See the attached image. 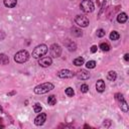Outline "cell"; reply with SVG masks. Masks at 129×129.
Instances as JSON below:
<instances>
[{
	"instance_id": "obj_1",
	"label": "cell",
	"mask_w": 129,
	"mask_h": 129,
	"mask_svg": "<svg viewBox=\"0 0 129 129\" xmlns=\"http://www.w3.org/2000/svg\"><path fill=\"white\" fill-rule=\"evenodd\" d=\"M53 88H54V86L51 83H43V84H40V85L36 86L33 91H34L35 94L41 95V94H45V93L51 91Z\"/></svg>"
},
{
	"instance_id": "obj_2",
	"label": "cell",
	"mask_w": 129,
	"mask_h": 129,
	"mask_svg": "<svg viewBox=\"0 0 129 129\" xmlns=\"http://www.w3.org/2000/svg\"><path fill=\"white\" fill-rule=\"evenodd\" d=\"M47 46L45 45V44H39V45H37L34 49H33V51H32V56L34 57V58H39V57H41V56H43L46 52H47Z\"/></svg>"
},
{
	"instance_id": "obj_3",
	"label": "cell",
	"mask_w": 129,
	"mask_h": 129,
	"mask_svg": "<svg viewBox=\"0 0 129 129\" xmlns=\"http://www.w3.org/2000/svg\"><path fill=\"white\" fill-rule=\"evenodd\" d=\"M29 58V53L27 50H20L14 55V60L18 63H23Z\"/></svg>"
},
{
	"instance_id": "obj_4",
	"label": "cell",
	"mask_w": 129,
	"mask_h": 129,
	"mask_svg": "<svg viewBox=\"0 0 129 129\" xmlns=\"http://www.w3.org/2000/svg\"><path fill=\"white\" fill-rule=\"evenodd\" d=\"M80 8L86 12V13H90V12H93L94 9H95V6H94V3L91 1V0H83L80 4Z\"/></svg>"
},
{
	"instance_id": "obj_5",
	"label": "cell",
	"mask_w": 129,
	"mask_h": 129,
	"mask_svg": "<svg viewBox=\"0 0 129 129\" xmlns=\"http://www.w3.org/2000/svg\"><path fill=\"white\" fill-rule=\"evenodd\" d=\"M75 21L81 27H87L89 25V19L84 15H77L75 18Z\"/></svg>"
},
{
	"instance_id": "obj_6",
	"label": "cell",
	"mask_w": 129,
	"mask_h": 129,
	"mask_svg": "<svg viewBox=\"0 0 129 129\" xmlns=\"http://www.w3.org/2000/svg\"><path fill=\"white\" fill-rule=\"evenodd\" d=\"M49 52H50V55L52 57H58L61 53V48L58 44L56 43H53L50 47H49Z\"/></svg>"
},
{
	"instance_id": "obj_7",
	"label": "cell",
	"mask_w": 129,
	"mask_h": 129,
	"mask_svg": "<svg viewBox=\"0 0 129 129\" xmlns=\"http://www.w3.org/2000/svg\"><path fill=\"white\" fill-rule=\"evenodd\" d=\"M52 63V59L50 56H42L38 60V64L42 68H47Z\"/></svg>"
},
{
	"instance_id": "obj_8",
	"label": "cell",
	"mask_w": 129,
	"mask_h": 129,
	"mask_svg": "<svg viewBox=\"0 0 129 129\" xmlns=\"http://www.w3.org/2000/svg\"><path fill=\"white\" fill-rule=\"evenodd\" d=\"M45 120H46V114H45V113H40V114H38V115L35 117V119H34V124L37 125V126L43 125L44 122H45Z\"/></svg>"
},
{
	"instance_id": "obj_9",
	"label": "cell",
	"mask_w": 129,
	"mask_h": 129,
	"mask_svg": "<svg viewBox=\"0 0 129 129\" xmlns=\"http://www.w3.org/2000/svg\"><path fill=\"white\" fill-rule=\"evenodd\" d=\"M57 76L61 79H70L74 77V73L70 70H61L57 73Z\"/></svg>"
},
{
	"instance_id": "obj_10",
	"label": "cell",
	"mask_w": 129,
	"mask_h": 129,
	"mask_svg": "<svg viewBox=\"0 0 129 129\" xmlns=\"http://www.w3.org/2000/svg\"><path fill=\"white\" fill-rule=\"evenodd\" d=\"M77 77L81 80H87L90 78V73L87 72L86 70H81V71L77 72Z\"/></svg>"
},
{
	"instance_id": "obj_11",
	"label": "cell",
	"mask_w": 129,
	"mask_h": 129,
	"mask_svg": "<svg viewBox=\"0 0 129 129\" xmlns=\"http://www.w3.org/2000/svg\"><path fill=\"white\" fill-rule=\"evenodd\" d=\"M105 88H106L105 82H104L103 80H99V81L97 82V84H96V89H97V91L100 92V93H102V92L105 91Z\"/></svg>"
},
{
	"instance_id": "obj_12",
	"label": "cell",
	"mask_w": 129,
	"mask_h": 129,
	"mask_svg": "<svg viewBox=\"0 0 129 129\" xmlns=\"http://www.w3.org/2000/svg\"><path fill=\"white\" fill-rule=\"evenodd\" d=\"M127 19H128V16H127V14L125 12H121L117 16V21L119 23H124V22L127 21Z\"/></svg>"
},
{
	"instance_id": "obj_13",
	"label": "cell",
	"mask_w": 129,
	"mask_h": 129,
	"mask_svg": "<svg viewBox=\"0 0 129 129\" xmlns=\"http://www.w3.org/2000/svg\"><path fill=\"white\" fill-rule=\"evenodd\" d=\"M17 4V0H4V5L8 8H13Z\"/></svg>"
},
{
	"instance_id": "obj_14",
	"label": "cell",
	"mask_w": 129,
	"mask_h": 129,
	"mask_svg": "<svg viewBox=\"0 0 129 129\" xmlns=\"http://www.w3.org/2000/svg\"><path fill=\"white\" fill-rule=\"evenodd\" d=\"M9 62V57L5 53H0V64H8Z\"/></svg>"
},
{
	"instance_id": "obj_15",
	"label": "cell",
	"mask_w": 129,
	"mask_h": 129,
	"mask_svg": "<svg viewBox=\"0 0 129 129\" xmlns=\"http://www.w3.org/2000/svg\"><path fill=\"white\" fill-rule=\"evenodd\" d=\"M72 34L74 35V36H77V37H80V36H82V30L81 29H79V28H77V27H73L72 28Z\"/></svg>"
},
{
	"instance_id": "obj_16",
	"label": "cell",
	"mask_w": 129,
	"mask_h": 129,
	"mask_svg": "<svg viewBox=\"0 0 129 129\" xmlns=\"http://www.w3.org/2000/svg\"><path fill=\"white\" fill-rule=\"evenodd\" d=\"M116 78H117V74H116L114 71H110V72L108 73V75H107V79H108L109 81H115Z\"/></svg>"
},
{
	"instance_id": "obj_17",
	"label": "cell",
	"mask_w": 129,
	"mask_h": 129,
	"mask_svg": "<svg viewBox=\"0 0 129 129\" xmlns=\"http://www.w3.org/2000/svg\"><path fill=\"white\" fill-rule=\"evenodd\" d=\"M120 108L122 111L124 112H128V105H127V102L125 100H122L120 101Z\"/></svg>"
},
{
	"instance_id": "obj_18",
	"label": "cell",
	"mask_w": 129,
	"mask_h": 129,
	"mask_svg": "<svg viewBox=\"0 0 129 129\" xmlns=\"http://www.w3.org/2000/svg\"><path fill=\"white\" fill-rule=\"evenodd\" d=\"M100 48H101L102 50H104V51H109L110 48H111V46H110V44L107 43V42H102V43L100 44Z\"/></svg>"
},
{
	"instance_id": "obj_19",
	"label": "cell",
	"mask_w": 129,
	"mask_h": 129,
	"mask_svg": "<svg viewBox=\"0 0 129 129\" xmlns=\"http://www.w3.org/2000/svg\"><path fill=\"white\" fill-rule=\"evenodd\" d=\"M84 58L83 57H77V58H75L74 59V64L75 66H77V67H80V66H82V64H84Z\"/></svg>"
},
{
	"instance_id": "obj_20",
	"label": "cell",
	"mask_w": 129,
	"mask_h": 129,
	"mask_svg": "<svg viewBox=\"0 0 129 129\" xmlns=\"http://www.w3.org/2000/svg\"><path fill=\"white\" fill-rule=\"evenodd\" d=\"M47 102H48V105L53 106V105H55V104H56V98H55L53 95H51V96H49V97H48Z\"/></svg>"
},
{
	"instance_id": "obj_21",
	"label": "cell",
	"mask_w": 129,
	"mask_h": 129,
	"mask_svg": "<svg viewBox=\"0 0 129 129\" xmlns=\"http://www.w3.org/2000/svg\"><path fill=\"white\" fill-rule=\"evenodd\" d=\"M119 37H120V34L117 31H112L110 33V38L112 40H117V39H119Z\"/></svg>"
},
{
	"instance_id": "obj_22",
	"label": "cell",
	"mask_w": 129,
	"mask_h": 129,
	"mask_svg": "<svg viewBox=\"0 0 129 129\" xmlns=\"http://www.w3.org/2000/svg\"><path fill=\"white\" fill-rule=\"evenodd\" d=\"M86 67H87L88 69H94V68L96 67V61H95V60H89V61H87Z\"/></svg>"
},
{
	"instance_id": "obj_23",
	"label": "cell",
	"mask_w": 129,
	"mask_h": 129,
	"mask_svg": "<svg viewBox=\"0 0 129 129\" xmlns=\"http://www.w3.org/2000/svg\"><path fill=\"white\" fill-rule=\"evenodd\" d=\"M66 94H67V96H69V97H73V96L75 95V92H74V90H73L71 87H69V88L66 89Z\"/></svg>"
},
{
	"instance_id": "obj_24",
	"label": "cell",
	"mask_w": 129,
	"mask_h": 129,
	"mask_svg": "<svg viewBox=\"0 0 129 129\" xmlns=\"http://www.w3.org/2000/svg\"><path fill=\"white\" fill-rule=\"evenodd\" d=\"M80 90H81L82 93H87V92L89 91V86H88L87 84H83V85L81 86Z\"/></svg>"
},
{
	"instance_id": "obj_25",
	"label": "cell",
	"mask_w": 129,
	"mask_h": 129,
	"mask_svg": "<svg viewBox=\"0 0 129 129\" xmlns=\"http://www.w3.org/2000/svg\"><path fill=\"white\" fill-rule=\"evenodd\" d=\"M33 110H34L35 113H40V111H41V106H40V104L36 103V104L33 106Z\"/></svg>"
},
{
	"instance_id": "obj_26",
	"label": "cell",
	"mask_w": 129,
	"mask_h": 129,
	"mask_svg": "<svg viewBox=\"0 0 129 129\" xmlns=\"http://www.w3.org/2000/svg\"><path fill=\"white\" fill-rule=\"evenodd\" d=\"M105 30L104 29H102V28H100V29H98L97 30V36L98 37H103V36H105Z\"/></svg>"
},
{
	"instance_id": "obj_27",
	"label": "cell",
	"mask_w": 129,
	"mask_h": 129,
	"mask_svg": "<svg viewBox=\"0 0 129 129\" xmlns=\"http://www.w3.org/2000/svg\"><path fill=\"white\" fill-rule=\"evenodd\" d=\"M115 98H116V100L117 101H122V100H124V98H123V95L122 94H120V93H117L116 95H115Z\"/></svg>"
},
{
	"instance_id": "obj_28",
	"label": "cell",
	"mask_w": 129,
	"mask_h": 129,
	"mask_svg": "<svg viewBox=\"0 0 129 129\" xmlns=\"http://www.w3.org/2000/svg\"><path fill=\"white\" fill-rule=\"evenodd\" d=\"M68 48H69V50H75L76 49V44L74 43V42H70V44L68 45Z\"/></svg>"
},
{
	"instance_id": "obj_29",
	"label": "cell",
	"mask_w": 129,
	"mask_h": 129,
	"mask_svg": "<svg viewBox=\"0 0 129 129\" xmlns=\"http://www.w3.org/2000/svg\"><path fill=\"white\" fill-rule=\"evenodd\" d=\"M97 49H98V47H97V45H93L92 47H91V52H96L97 51Z\"/></svg>"
},
{
	"instance_id": "obj_30",
	"label": "cell",
	"mask_w": 129,
	"mask_h": 129,
	"mask_svg": "<svg viewBox=\"0 0 129 129\" xmlns=\"http://www.w3.org/2000/svg\"><path fill=\"white\" fill-rule=\"evenodd\" d=\"M124 59H125L126 61L129 60V53H125V55H124Z\"/></svg>"
}]
</instances>
